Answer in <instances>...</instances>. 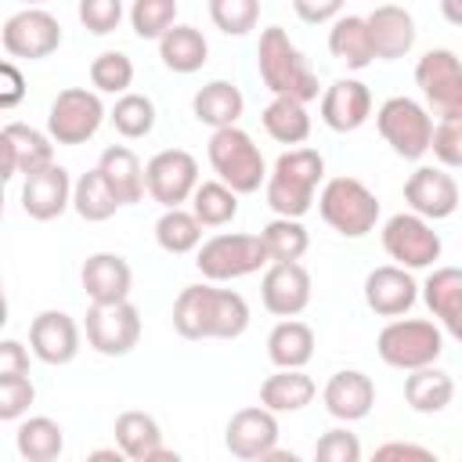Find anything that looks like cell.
I'll use <instances>...</instances> for the list:
<instances>
[{"instance_id":"obj_1","label":"cell","mask_w":462,"mask_h":462,"mask_svg":"<svg viewBox=\"0 0 462 462\" xmlns=\"http://www.w3.org/2000/svg\"><path fill=\"white\" fill-rule=\"evenodd\" d=\"M173 328L184 339H238L249 328V303L235 289L188 285L173 300Z\"/></svg>"},{"instance_id":"obj_2","label":"cell","mask_w":462,"mask_h":462,"mask_svg":"<svg viewBox=\"0 0 462 462\" xmlns=\"http://www.w3.org/2000/svg\"><path fill=\"white\" fill-rule=\"evenodd\" d=\"M325 180V155L318 148H289L274 159L263 180L267 206L274 217H296L303 220L314 206V191Z\"/></svg>"},{"instance_id":"obj_3","label":"cell","mask_w":462,"mask_h":462,"mask_svg":"<svg viewBox=\"0 0 462 462\" xmlns=\"http://www.w3.org/2000/svg\"><path fill=\"white\" fill-rule=\"evenodd\" d=\"M256 69H260L263 87L274 97H296L303 105L318 97V76H314L310 61L303 58V51L289 40V32L282 25H267L260 32Z\"/></svg>"},{"instance_id":"obj_4","label":"cell","mask_w":462,"mask_h":462,"mask_svg":"<svg viewBox=\"0 0 462 462\" xmlns=\"http://www.w3.org/2000/svg\"><path fill=\"white\" fill-rule=\"evenodd\" d=\"M321 220L343 238H365L379 224V199L357 177H328L318 191Z\"/></svg>"},{"instance_id":"obj_5","label":"cell","mask_w":462,"mask_h":462,"mask_svg":"<svg viewBox=\"0 0 462 462\" xmlns=\"http://www.w3.org/2000/svg\"><path fill=\"white\" fill-rule=\"evenodd\" d=\"M206 152H209V166H213L217 180H224L235 195H253L267 180V162H263L256 141L238 123L213 130Z\"/></svg>"},{"instance_id":"obj_6","label":"cell","mask_w":462,"mask_h":462,"mask_svg":"<svg viewBox=\"0 0 462 462\" xmlns=\"http://www.w3.org/2000/svg\"><path fill=\"white\" fill-rule=\"evenodd\" d=\"M375 350L383 357V365L411 372L422 365H437L444 354V328L437 321L426 318H393L379 328L375 336Z\"/></svg>"},{"instance_id":"obj_7","label":"cell","mask_w":462,"mask_h":462,"mask_svg":"<svg viewBox=\"0 0 462 462\" xmlns=\"http://www.w3.org/2000/svg\"><path fill=\"white\" fill-rule=\"evenodd\" d=\"M267 263L271 260H267V249H263L260 235L224 231V235H213V238L199 242V249H195V267L209 282H235V278L256 274Z\"/></svg>"},{"instance_id":"obj_8","label":"cell","mask_w":462,"mask_h":462,"mask_svg":"<svg viewBox=\"0 0 462 462\" xmlns=\"http://www.w3.org/2000/svg\"><path fill=\"white\" fill-rule=\"evenodd\" d=\"M375 130L379 137L393 148V155L419 162L430 152V134H433V116L426 105H419L408 94L386 97L375 112Z\"/></svg>"},{"instance_id":"obj_9","label":"cell","mask_w":462,"mask_h":462,"mask_svg":"<svg viewBox=\"0 0 462 462\" xmlns=\"http://www.w3.org/2000/svg\"><path fill=\"white\" fill-rule=\"evenodd\" d=\"M105 105L97 90L87 87H65L47 108V137L54 144H87L101 123H105Z\"/></svg>"},{"instance_id":"obj_10","label":"cell","mask_w":462,"mask_h":462,"mask_svg":"<svg viewBox=\"0 0 462 462\" xmlns=\"http://www.w3.org/2000/svg\"><path fill=\"white\" fill-rule=\"evenodd\" d=\"M383 249L397 267L422 271L440 260L444 242L433 231V220H426L419 213H393L383 224Z\"/></svg>"},{"instance_id":"obj_11","label":"cell","mask_w":462,"mask_h":462,"mask_svg":"<svg viewBox=\"0 0 462 462\" xmlns=\"http://www.w3.org/2000/svg\"><path fill=\"white\" fill-rule=\"evenodd\" d=\"M83 332H87V343L101 357H123L141 339V310L130 300L90 303V310L83 318Z\"/></svg>"},{"instance_id":"obj_12","label":"cell","mask_w":462,"mask_h":462,"mask_svg":"<svg viewBox=\"0 0 462 462\" xmlns=\"http://www.w3.org/2000/svg\"><path fill=\"white\" fill-rule=\"evenodd\" d=\"M0 43L18 61H43L61 47V22L43 7H22L4 22Z\"/></svg>"},{"instance_id":"obj_13","label":"cell","mask_w":462,"mask_h":462,"mask_svg":"<svg viewBox=\"0 0 462 462\" xmlns=\"http://www.w3.org/2000/svg\"><path fill=\"white\" fill-rule=\"evenodd\" d=\"M199 184V162L184 148H162L144 162V191L162 206H184Z\"/></svg>"},{"instance_id":"obj_14","label":"cell","mask_w":462,"mask_h":462,"mask_svg":"<svg viewBox=\"0 0 462 462\" xmlns=\"http://www.w3.org/2000/svg\"><path fill=\"white\" fill-rule=\"evenodd\" d=\"M415 83L437 116L462 112V65L451 47H433L415 65Z\"/></svg>"},{"instance_id":"obj_15","label":"cell","mask_w":462,"mask_h":462,"mask_svg":"<svg viewBox=\"0 0 462 462\" xmlns=\"http://www.w3.org/2000/svg\"><path fill=\"white\" fill-rule=\"evenodd\" d=\"M263 310L274 318H296L310 303V274L300 260H271L260 278Z\"/></svg>"},{"instance_id":"obj_16","label":"cell","mask_w":462,"mask_h":462,"mask_svg":"<svg viewBox=\"0 0 462 462\" xmlns=\"http://www.w3.org/2000/svg\"><path fill=\"white\" fill-rule=\"evenodd\" d=\"M278 444V415L263 404L238 408L224 426V448L242 462H260Z\"/></svg>"},{"instance_id":"obj_17","label":"cell","mask_w":462,"mask_h":462,"mask_svg":"<svg viewBox=\"0 0 462 462\" xmlns=\"http://www.w3.org/2000/svg\"><path fill=\"white\" fill-rule=\"evenodd\" d=\"M404 202L426 220H448L458 209V180L444 166H419L404 180Z\"/></svg>"},{"instance_id":"obj_18","label":"cell","mask_w":462,"mask_h":462,"mask_svg":"<svg viewBox=\"0 0 462 462\" xmlns=\"http://www.w3.org/2000/svg\"><path fill=\"white\" fill-rule=\"evenodd\" d=\"M72 206V177L65 166L47 162L32 173H25L22 184V209L32 220H54Z\"/></svg>"},{"instance_id":"obj_19","label":"cell","mask_w":462,"mask_h":462,"mask_svg":"<svg viewBox=\"0 0 462 462\" xmlns=\"http://www.w3.org/2000/svg\"><path fill=\"white\" fill-rule=\"evenodd\" d=\"M415 300H419V285H415L408 267L383 263V267H372L365 274V303H368L372 314L401 318L415 307Z\"/></svg>"},{"instance_id":"obj_20","label":"cell","mask_w":462,"mask_h":462,"mask_svg":"<svg viewBox=\"0 0 462 462\" xmlns=\"http://www.w3.org/2000/svg\"><path fill=\"white\" fill-rule=\"evenodd\" d=\"M318 112H321V123H325L328 130H336V134H354V130H361V126L368 123V116H372V90H368L361 79L343 76V79H336L332 87H325Z\"/></svg>"},{"instance_id":"obj_21","label":"cell","mask_w":462,"mask_h":462,"mask_svg":"<svg viewBox=\"0 0 462 462\" xmlns=\"http://www.w3.org/2000/svg\"><path fill=\"white\" fill-rule=\"evenodd\" d=\"M29 350L43 365H69L79 354V325L65 310H40L29 325Z\"/></svg>"},{"instance_id":"obj_22","label":"cell","mask_w":462,"mask_h":462,"mask_svg":"<svg viewBox=\"0 0 462 462\" xmlns=\"http://www.w3.org/2000/svg\"><path fill=\"white\" fill-rule=\"evenodd\" d=\"M368 25V40H372V54L383 61H397L404 54H411L415 47V18L411 11H404L401 4H379L365 14Z\"/></svg>"},{"instance_id":"obj_23","label":"cell","mask_w":462,"mask_h":462,"mask_svg":"<svg viewBox=\"0 0 462 462\" xmlns=\"http://www.w3.org/2000/svg\"><path fill=\"white\" fill-rule=\"evenodd\" d=\"M112 433H116V448L130 462H162V458H173L177 462V451H170L162 444V430H159L155 415H148V411L130 408V411L116 415Z\"/></svg>"},{"instance_id":"obj_24","label":"cell","mask_w":462,"mask_h":462,"mask_svg":"<svg viewBox=\"0 0 462 462\" xmlns=\"http://www.w3.org/2000/svg\"><path fill=\"white\" fill-rule=\"evenodd\" d=\"M79 285L90 303H116L130 300L134 271L119 253H90L79 267Z\"/></svg>"},{"instance_id":"obj_25","label":"cell","mask_w":462,"mask_h":462,"mask_svg":"<svg viewBox=\"0 0 462 462\" xmlns=\"http://www.w3.org/2000/svg\"><path fill=\"white\" fill-rule=\"evenodd\" d=\"M321 401H325V411L339 422H361L372 404H375V383L357 372V368H343V372H332L325 390H321Z\"/></svg>"},{"instance_id":"obj_26","label":"cell","mask_w":462,"mask_h":462,"mask_svg":"<svg viewBox=\"0 0 462 462\" xmlns=\"http://www.w3.org/2000/svg\"><path fill=\"white\" fill-rule=\"evenodd\" d=\"M422 300L448 336H462V271L458 267H433V274L422 282Z\"/></svg>"},{"instance_id":"obj_27","label":"cell","mask_w":462,"mask_h":462,"mask_svg":"<svg viewBox=\"0 0 462 462\" xmlns=\"http://www.w3.org/2000/svg\"><path fill=\"white\" fill-rule=\"evenodd\" d=\"M97 170L105 177V184L112 188L119 206H134L144 199V166L134 155V148L126 144H108L97 159Z\"/></svg>"},{"instance_id":"obj_28","label":"cell","mask_w":462,"mask_h":462,"mask_svg":"<svg viewBox=\"0 0 462 462\" xmlns=\"http://www.w3.org/2000/svg\"><path fill=\"white\" fill-rule=\"evenodd\" d=\"M242 108H245V97L235 83L227 79H209L206 87L195 90L191 97V112L202 126L209 130H220V126H235L242 119Z\"/></svg>"},{"instance_id":"obj_29","label":"cell","mask_w":462,"mask_h":462,"mask_svg":"<svg viewBox=\"0 0 462 462\" xmlns=\"http://www.w3.org/2000/svg\"><path fill=\"white\" fill-rule=\"evenodd\" d=\"M159 58L170 72L191 76L209 61V43H206L202 29H195V25H170L159 36Z\"/></svg>"},{"instance_id":"obj_30","label":"cell","mask_w":462,"mask_h":462,"mask_svg":"<svg viewBox=\"0 0 462 462\" xmlns=\"http://www.w3.org/2000/svg\"><path fill=\"white\" fill-rule=\"evenodd\" d=\"M318 386L303 368H278L274 375H267L260 383V404L274 415L282 411H303L314 401Z\"/></svg>"},{"instance_id":"obj_31","label":"cell","mask_w":462,"mask_h":462,"mask_svg":"<svg viewBox=\"0 0 462 462\" xmlns=\"http://www.w3.org/2000/svg\"><path fill=\"white\" fill-rule=\"evenodd\" d=\"M404 401L419 415H437L455 401V379L437 365L411 368L404 379Z\"/></svg>"},{"instance_id":"obj_32","label":"cell","mask_w":462,"mask_h":462,"mask_svg":"<svg viewBox=\"0 0 462 462\" xmlns=\"http://www.w3.org/2000/svg\"><path fill=\"white\" fill-rule=\"evenodd\" d=\"M267 357L274 368H303L314 357V328L296 318H282L267 332Z\"/></svg>"},{"instance_id":"obj_33","label":"cell","mask_w":462,"mask_h":462,"mask_svg":"<svg viewBox=\"0 0 462 462\" xmlns=\"http://www.w3.org/2000/svg\"><path fill=\"white\" fill-rule=\"evenodd\" d=\"M328 51L336 61H343L346 69H368L375 61L372 54V40H368V25L361 14H336L332 29H328Z\"/></svg>"},{"instance_id":"obj_34","label":"cell","mask_w":462,"mask_h":462,"mask_svg":"<svg viewBox=\"0 0 462 462\" xmlns=\"http://www.w3.org/2000/svg\"><path fill=\"white\" fill-rule=\"evenodd\" d=\"M14 448L29 462H54L65 451V430L51 415H29V419L22 415L18 433H14Z\"/></svg>"},{"instance_id":"obj_35","label":"cell","mask_w":462,"mask_h":462,"mask_svg":"<svg viewBox=\"0 0 462 462\" xmlns=\"http://www.w3.org/2000/svg\"><path fill=\"white\" fill-rule=\"evenodd\" d=\"M260 123H263L267 137H274L278 144H303L310 137V112L296 97H271Z\"/></svg>"},{"instance_id":"obj_36","label":"cell","mask_w":462,"mask_h":462,"mask_svg":"<svg viewBox=\"0 0 462 462\" xmlns=\"http://www.w3.org/2000/svg\"><path fill=\"white\" fill-rule=\"evenodd\" d=\"M188 202L202 227H224L238 217V195L224 180H199Z\"/></svg>"},{"instance_id":"obj_37","label":"cell","mask_w":462,"mask_h":462,"mask_svg":"<svg viewBox=\"0 0 462 462\" xmlns=\"http://www.w3.org/2000/svg\"><path fill=\"white\" fill-rule=\"evenodd\" d=\"M155 242H159V249L170 253V256L195 253L199 242H202V224H199L195 213L184 209V206L162 209V217L155 220Z\"/></svg>"},{"instance_id":"obj_38","label":"cell","mask_w":462,"mask_h":462,"mask_svg":"<svg viewBox=\"0 0 462 462\" xmlns=\"http://www.w3.org/2000/svg\"><path fill=\"white\" fill-rule=\"evenodd\" d=\"M72 209H76L87 224H101V220L116 217L119 202H116V195H112V188L105 184V177H101L97 166L87 170L79 180H72Z\"/></svg>"},{"instance_id":"obj_39","label":"cell","mask_w":462,"mask_h":462,"mask_svg":"<svg viewBox=\"0 0 462 462\" xmlns=\"http://www.w3.org/2000/svg\"><path fill=\"white\" fill-rule=\"evenodd\" d=\"M108 119H112V126H116L119 137H126V141H141V137H148V134L155 130V101H152L148 94H134V90H126V94L116 97Z\"/></svg>"},{"instance_id":"obj_40","label":"cell","mask_w":462,"mask_h":462,"mask_svg":"<svg viewBox=\"0 0 462 462\" xmlns=\"http://www.w3.org/2000/svg\"><path fill=\"white\" fill-rule=\"evenodd\" d=\"M4 134L11 137L14 162H18V173L22 177L32 173V170H40V166H47V162H54V141L43 130H36L29 123H7Z\"/></svg>"},{"instance_id":"obj_41","label":"cell","mask_w":462,"mask_h":462,"mask_svg":"<svg viewBox=\"0 0 462 462\" xmlns=\"http://www.w3.org/2000/svg\"><path fill=\"white\" fill-rule=\"evenodd\" d=\"M260 242L267 249V260H300L310 249V235L296 217H274L271 224H263Z\"/></svg>"},{"instance_id":"obj_42","label":"cell","mask_w":462,"mask_h":462,"mask_svg":"<svg viewBox=\"0 0 462 462\" xmlns=\"http://www.w3.org/2000/svg\"><path fill=\"white\" fill-rule=\"evenodd\" d=\"M134 83V61L123 51H101L90 61V87L97 94H126Z\"/></svg>"},{"instance_id":"obj_43","label":"cell","mask_w":462,"mask_h":462,"mask_svg":"<svg viewBox=\"0 0 462 462\" xmlns=\"http://www.w3.org/2000/svg\"><path fill=\"white\" fill-rule=\"evenodd\" d=\"M126 18L141 40H159L170 25H177V0H134Z\"/></svg>"},{"instance_id":"obj_44","label":"cell","mask_w":462,"mask_h":462,"mask_svg":"<svg viewBox=\"0 0 462 462\" xmlns=\"http://www.w3.org/2000/svg\"><path fill=\"white\" fill-rule=\"evenodd\" d=\"M209 22L224 36H245L260 22V0H209Z\"/></svg>"},{"instance_id":"obj_45","label":"cell","mask_w":462,"mask_h":462,"mask_svg":"<svg viewBox=\"0 0 462 462\" xmlns=\"http://www.w3.org/2000/svg\"><path fill=\"white\" fill-rule=\"evenodd\" d=\"M430 152L444 170H458L462 166V112H448V116H440L433 123Z\"/></svg>"},{"instance_id":"obj_46","label":"cell","mask_w":462,"mask_h":462,"mask_svg":"<svg viewBox=\"0 0 462 462\" xmlns=\"http://www.w3.org/2000/svg\"><path fill=\"white\" fill-rule=\"evenodd\" d=\"M76 14H79V22H83L87 32L108 36V32L119 29V22H123L126 11H123V0H79Z\"/></svg>"},{"instance_id":"obj_47","label":"cell","mask_w":462,"mask_h":462,"mask_svg":"<svg viewBox=\"0 0 462 462\" xmlns=\"http://www.w3.org/2000/svg\"><path fill=\"white\" fill-rule=\"evenodd\" d=\"M314 458L318 462H361V440L346 426H336V430H328V433L318 437Z\"/></svg>"},{"instance_id":"obj_48","label":"cell","mask_w":462,"mask_h":462,"mask_svg":"<svg viewBox=\"0 0 462 462\" xmlns=\"http://www.w3.org/2000/svg\"><path fill=\"white\" fill-rule=\"evenodd\" d=\"M36 401V386L29 375H11L0 379V422H14L22 419Z\"/></svg>"},{"instance_id":"obj_49","label":"cell","mask_w":462,"mask_h":462,"mask_svg":"<svg viewBox=\"0 0 462 462\" xmlns=\"http://www.w3.org/2000/svg\"><path fill=\"white\" fill-rule=\"evenodd\" d=\"M25 101V76L14 61H0V108H14Z\"/></svg>"},{"instance_id":"obj_50","label":"cell","mask_w":462,"mask_h":462,"mask_svg":"<svg viewBox=\"0 0 462 462\" xmlns=\"http://www.w3.org/2000/svg\"><path fill=\"white\" fill-rule=\"evenodd\" d=\"M343 4L346 0H292V11L307 25H325L343 11Z\"/></svg>"},{"instance_id":"obj_51","label":"cell","mask_w":462,"mask_h":462,"mask_svg":"<svg viewBox=\"0 0 462 462\" xmlns=\"http://www.w3.org/2000/svg\"><path fill=\"white\" fill-rule=\"evenodd\" d=\"M375 458L379 462H390V458H411V462H437V455L422 444H411V440H386L375 448Z\"/></svg>"},{"instance_id":"obj_52","label":"cell","mask_w":462,"mask_h":462,"mask_svg":"<svg viewBox=\"0 0 462 462\" xmlns=\"http://www.w3.org/2000/svg\"><path fill=\"white\" fill-rule=\"evenodd\" d=\"M29 375V350L18 339H0V379Z\"/></svg>"},{"instance_id":"obj_53","label":"cell","mask_w":462,"mask_h":462,"mask_svg":"<svg viewBox=\"0 0 462 462\" xmlns=\"http://www.w3.org/2000/svg\"><path fill=\"white\" fill-rule=\"evenodd\" d=\"M14 173H18V162H14V148H11V137L0 130V184H7Z\"/></svg>"},{"instance_id":"obj_54","label":"cell","mask_w":462,"mask_h":462,"mask_svg":"<svg viewBox=\"0 0 462 462\" xmlns=\"http://www.w3.org/2000/svg\"><path fill=\"white\" fill-rule=\"evenodd\" d=\"M440 11L451 25H462V0H440Z\"/></svg>"},{"instance_id":"obj_55","label":"cell","mask_w":462,"mask_h":462,"mask_svg":"<svg viewBox=\"0 0 462 462\" xmlns=\"http://www.w3.org/2000/svg\"><path fill=\"white\" fill-rule=\"evenodd\" d=\"M7 314L11 310H7V292H4V278H0V328L7 325Z\"/></svg>"},{"instance_id":"obj_56","label":"cell","mask_w":462,"mask_h":462,"mask_svg":"<svg viewBox=\"0 0 462 462\" xmlns=\"http://www.w3.org/2000/svg\"><path fill=\"white\" fill-rule=\"evenodd\" d=\"M22 4H25V7H43L47 0H22Z\"/></svg>"},{"instance_id":"obj_57","label":"cell","mask_w":462,"mask_h":462,"mask_svg":"<svg viewBox=\"0 0 462 462\" xmlns=\"http://www.w3.org/2000/svg\"><path fill=\"white\" fill-rule=\"evenodd\" d=\"M0 220H4V184H0Z\"/></svg>"}]
</instances>
